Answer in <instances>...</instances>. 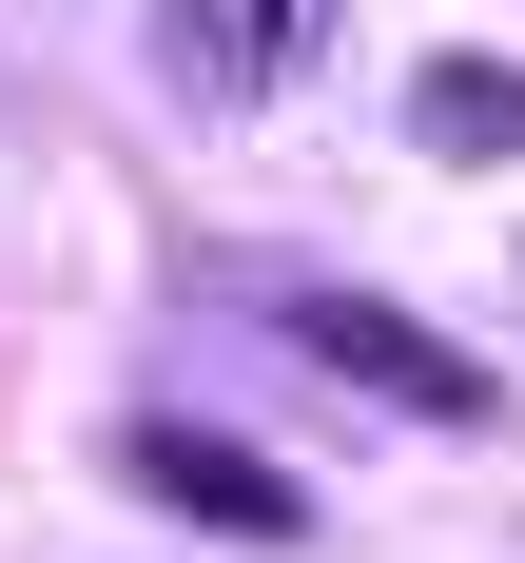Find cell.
<instances>
[{
	"instance_id": "4",
	"label": "cell",
	"mask_w": 525,
	"mask_h": 563,
	"mask_svg": "<svg viewBox=\"0 0 525 563\" xmlns=\"http://www.w3.org/2000/svg\"><path fill=\"white\" fill-rule=\"evenodd\" d=\"M408 136L467 156V175H506L525 156V78H506V58H428V78H408Z\"/></svg>"
},
{
	"instance_id": "1",
	"label": "cell",
	"mask_w": 525,
	"mask_h": 563,
	"mask_svg": "<svg viewBox=\"0 0 525 563\" xmlns=\"http://www.w3.org/2000/svg\"><path fill=\"white\" fill-rule=\"evenodd\" d=\"M292 350H311V369H350V389H390L408 428H486V408H506L448 331H408V311H370V291H292Z\"/></svg>"
},
{
	"instance_id": "2",
	"label": "cell",
	"mask_w": 525,
	"mask_h": 563,
	"mask_svg": "<svg viewBox=\"0 0 525 563\" xmlns=\"http://www.w3.org/2000/svg\"><path fill=\"white\" fill-rule=\"evenodd\" d=\"M117 466H136L175 525H233V544H292V525H311L273 448H233V428H175V408H156V428H117Z\"/></svg>"
},
{
	"instance_id": "3",
	"label": "cell",
	"mask_w": 525,
	"mask_h": 563,
	"mask_svg": "<svg viewBox=\"0 0 525 563\" xmlns=\"http://www.w3.org/2000/svg\"><path fill=\"white\" fill-rule=\"evenodd\" d=\"M311 40H331V0H175V20H156L175 98H273Z\"/></svg>"
}]
</instances>
